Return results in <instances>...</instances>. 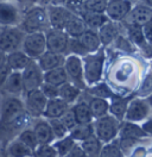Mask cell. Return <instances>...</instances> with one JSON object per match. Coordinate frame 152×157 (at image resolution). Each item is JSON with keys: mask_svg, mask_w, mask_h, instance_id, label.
Instances as JSON below:
<instances>
[{"mask_svg": "<svg viewBox=\"0 0 152 157\" xmlns=\"http://www.w3.org/2000/svg\"><path fill=\"white\" fill-rule=\"evenodd\" d=\"M64 61H66V55L55 54V52H51V51H48L47 50L37 59V63L38 66L40 67V69L43 70V73H45V71L52 70V69L63 67Z\"/></svg>", "mask_w": 152, "mask_h": 157, "instance_id": "2e32d148", "label": "cell"}, {"mask_svg": "<svg viewBox=\"0 0 152 157\" xmlns=\"http://www.w3.org/2000/svg\"><path fill=\"white\" fill-rule=\"evenodd\" d=\"M142 128L144 130V132H145L146 135H147V133H149V135H152V118L150 120H147V121L142 125Z\"/></svg>", "mask_w": 152, "mask_h": 157, "instance_id": "f907efd6", "label": "cell"}, {"mask_svg": "<svg viewBox=\"0 0 152 157\" xmlns=\"http://www.w3.org/2000/svg\"><path fill=\"white\" fill-rule=\"evenodd\" d=\"M147 113H149L147 104L145 101H142V100L135 99V100H132L128 104L125 118L128 121H139V120H142L144 118L146 117Z\"/></svg>", "mask_w": 152, "mask_h": 157, "instance_id": "ffe728a7", "label": "cell"}, {"mask_svg": "<svg viewBox=\"0 0 152 157\" xmlns=\"http://www.w3.org/2000/svg\"><path fill=\"white\" fill-rule=\"evenodd\" d=\"M23 13L19 0H0V28L19 26Z\"/></svg>", "mask_w": 152, "mask_h": 157, "instance_id": "3957f363", "label": "cell"}, {"mask_svg": "<svg viewBox=\"0 0 152 157\" xmlns=\"http://www.w3.org/2000/svg\"><path fill=\"white\" fill-rule=\"evenodd\" d=\"M71 109L75 114L77 124H89L93 123L94 118L92 114V111L89 108V105L87 101H78L71 106Z\"/></svg>", "mask_w": 152, "mask_h": 157, "instance_id": "484cf974", "label": "cell"}, {"mask_svg": "<svg viewBox=\"0 0 152 157\" xmlns=\"http://www.w3.org/2000/svg\"><path fill=\"white\" fill-rule=\"evenodd\" d=\"M23 112H25L24 100L20 97L9 95L0 104V126L7 124Z\"/></svg>", "mask_w": 152, "mask_h": 157, "instance_id": "9c48e42d", "label": "cell"}, {"mask_svg": "<svg viewBox=\"0 0 152 157\" xmlns=\"http://www.w3.org/2000/svg\"><path fill=\"white\" fill-rule=\"evenodd\" d=\"M1 90L12 97H20L21 94H24L21 71H11Z\"/></svg>", "mask_w": 152, "mask_h": 157, "instance_id": "e0dca14e", "label": "cell"}, {"mask_svg": "<svg viewBox=\"0 0 152 157\" xmlns=\"http://www.w3.org/2000/svg\"><path fill=\"white\" fill-rule=\"evenodd\" d=\"M32 1H33V2H37V1H39V0H32Z\"/></svg>", "mask_w": 152, "mask_h": 157, "instance_id": "11a10c76", "label": "cell"}, {"mask_svg": "<svg viewBox=\"0 0 152 157\" xmlns=\"http://www.w3.org/2000/svg\"><path fill=\"white\" fill-rule=\"evenodd\" d=\"M5 155L7 157H33V151L17 138L9 143Z\"/></svg>", "mask_w": 152, "mask_h": 157, "instance_id": "cb8c5ba5", "label": "cell"}, {"mask_svg": "<svg viewBox=\"0 0 152 157\" xmlns=\"http://www.w3.org/2000/svg\"><path fill=\"white\" fill-rule=\"evenodd\" d=\"M31 59L23 50H17L6 55V66L11 71H23Z\"/></svg>", "mask_w": 152, "mask_h": 157, "instance_id": "44dd1931", "label": "cell"}, {"mask_svg": "<svg viewBox=\"0 0 152 157\" xmlns=\"http://www.w3.org/2000/svg\"><path fill=\"white\" fill-rule=\"evenodd\" d=\"M145 1H146L149 5H152V0H145Z\"/></svg>", "mask_w": 152, "mask_h": 157, "instance_id": "f5cc1de1", "label": "cell"}, {"mask_svg": "<svg viewBox=\"0 0 152 157\" xmlns=\"http://www.w3.org/2000/svg\"><path fill=\"white\" fill-rule=\"evenodd\" d=\"M99 157H124V154L119 147V144L107 143L104 147H102Z\"/></svg>", "mask_w": 152, "mask_h": 157, "instance_id": "f35d334b", "label": "cell"}, {"mask_svg": "<svg viewBox=\"0 0 152 157\" xmlns=\"http://www.w3.org/2000/svg\"><path fill=\"white\" fill-rule=\"evenodd\" d=\"M19 28L25 33L45 32L50 28L47 7L42 5H33L26 10H24Z\"/></svg>", "mask_w": 152, "mask_h": 157, "instance_id": "6da1fadb", "label": "cell"}, {"mask_svg": "<svg viewBox=\"0 0 152 157\" xmlns=\"http://www.w3.org/2000/svg\"><path fill=\"white\" fill-rule=\"evenodd\" d=\"M10 73H11V70H10V68L6 66V63L0 67V89L2 88V86H4V83H5L7 76L10 75Z\"/></svg>", "mask_w": 152, "mask_h": 157, "instance_id": "7dc6e473", "label": "cell"}, {"mask_svg": "<svg viewBox=\"0 0 152 157\" xmlns=\"http://www.w3.org/2000/svg\"><path fill=\"white\" fill-rule=\"evenodd\" d=\"M82 63H83V76L87 87L99 83L104 73V51L99 50L97 52L86 55L82 59Z\"/></svg>", "mask_w": 152, "mask_h": 157, "instance_id": "7a4b0ae2", "label": "cell"}, {"mask_svg": "<svg viewBox=\"0 0 152 157\" xmlns=\"http://www.w3.org/2000/svg\"><path fill=\"white\" fill-rule=\"evenodd\" d=\"M47 12L50 28L58 30L64 29L66 23L76 14L64 5H48Z\"/></svg>", "mask_w": 152, "mask_h": 157, "instance_id": "8fae6325", "label": "cell"}, {"mask_svg": "<svg viewBox=\"0 0 152 157\" xmlns=\"http://www.w3.org/2000/svg\"><path fill=\"white\" fill-rule=\"evenodd\" d=\"M77 40H78L80 45L82 47V49H83L86 55H88V54H94V52H97V51L100 50L101 42H100V38H99L97 31L87 29L85 32L77 38Z\"/></svg>", "mask_w": 152, "mask_h": 157, "instance_id": "9a60e30c", "label": "cell"}, {"mask_svg": "<svg viewBox=\"0 0 152 157\" xmlns=\"http://www.w3.org/2000/svg\"><path fill=\"white\" fill-rule=\"evenodd\" d=\"M71 107L69 104H66V101H63L61 98H55L48 100V104L44 109L43 117L47 118L48 120L50 119H57V118L62 117L69 108Z\"/></svg>", "mask_w": 152, "mask_h": 157, "instance_id": "ac0fdd59", "label": "cell"}, {"mask_svg": "<svg viewBox=\"0 0 152 157\" xmlns=\"http://www.w3.org/2000/svg\"><path fill=\"white\" fill-rule=\"evenodd\" d=\"M86 30H87V26H86L85 21L82 20V18H81L80 16L75 14V16L66 24L63 31L66 32L70 38H78V37L85 32Z\"/></svg>", "mask_w": 152, "mask_h": 157, "instance_id": "4316f807", "label": "cell"}, {"mask_svg": "<svg viewBox=\"0 0 152 157\" xmlns=\"http://www.w3.org/2000/svg\"><path fill=\"white\" fill-rule=\"evenodd\" d=\"M21 78L24 94L35 89H39L44 83V73L35 59H31L25 69L21 71Z\"/></svg>", "mask_w": 152, "mask_h": 157, "instance_id": "ba28073f", "label": "cell"}, {"mask_svg": "<svg viewBox=\"0 0 152 157\" xmlns=\"http://www.w3.org/2000/svg\"><path fill=\"white\" fill-rule=\"evenodd\" d=\"M107 7L106 0H85L82 11L93 13H104Z\"/></svg>", "mask_w": 152, "mask_h": 157, "instance_id": "8d00e7d4", "label": "cell"}, {"mask_svg": "<svg viewBox=\"0 0 152 157\" xmlns=\"http://www.w3.org/2000/svg\"><path fill=\"white\" fill-rule=\"evenodd\" d=\"M0 157H2V154H1V152H0Z\"/></svg>", "mask_w": 152, "mask_h": 157, "instance_id": "6f0895ef", "label": "cell"}, {"mask_svg": "<svg viewBox=\"0 0 152 157\" xmlns=\"http://www.w3.org/2000/svg\"><path fill=\"white\" fill-rule=\"evenodd\" d=\"M69 38L70 37L66 35L63 30L49 28L45 31L47 50L48 51H51V52H55V54L66 55Z\"/></svg>", "mask_w": 152, "mask_h": 157, "instance_id": "30bf717a", "label": "cell"}, {"mask_svg": "<svg viewBox=\"0 0 152 157\" xmlns=\"http://www.w3.org/2000/svg\"><path fill=\"white\" fill-rule=\"evenodd\" d=\"M106 1H109V0H106Z\"/></svg>", "mask_w": 152, "mask_h": 157, "instance_id": "680465c9", "label": "cell"}, {"mask_svg": "<svg viewBox=\"0 0 152 157\" xmlns=\"http://www.w3.org/2000/svg\"><path fill=\"white\" fill-rule=\"evenodd\" d=\"M94 125V133L99 138L100 142L109 143L114 138L116 137L120 124L119 120L115 119L113 116H104L102 118H99L93 123Z\"/></svg>", "mask_w": 152, "mask_h": 157, "instance_id": "8992f818", "label": "cell"}, {"mask_svg": "<svg viewBox=\"0 0 152 157\" xmlns=\"http://www.w3.org/2000/svg\"><path fill=\"white\" fill-rule=\"evenodd\" d=\"M81 147L88 155V157H99L100 152H101V149H102L101 142L99 140V138L95 135H93L92 137L87 138L83 142H81Z\"/></svg>", "mask_w": 152, "mask_h": 157, "instance_id": "1f68e13d", "label": "cell"}, {"mask_svg": "<svg viewBox=\"0 0 152 157\" xmlns=\"http://www.w3.org/2000/svg\"><path fill=\"white\" fill-rule=\"evenodd\" d=\"M130 0H109L107 1V7L104 14L112 21H120L126 18L128 12L131 11Z\"/></svg>", "mask_w": 152, "mask_h": 157, "instance_id": "5bb4252c", "label": "cell"}, {"mask_svg": "<svg viewBox=\"0 0 152 157\" xmlns=\"http://www.w3.org/2000/svg\"><path fill=\"white\" fill-rule=\"evenodd\" d=\"M33 157H58L56 150L50 145H38V147L33 151Z\"/></svg>", "mask_w": 152, "mask_h": 157, "instance_id": "b9f144b4", "label": "cell"}, {"mask_svg": "<svg viewBox=\"0 0 152 157\" xmlns=\"http://www.w3.org/2000/svg\"><path fill=\"white\" fill-rule=\"evenodd\" d=\"M77 16H80L82 20L85 21L87 29L97 31L104 23L108 21V18L104 13H93V12H87V11H81Z\"/></svg>", "mask_w": 152, "mask_h": 157, "instance_id": "603a6c76", "label": "cell"}, {"mask_svg": "<svg viewBox=\"0 0 152 157\" xmlns=\"http://www.w3.org/2000/svg\"><path fill=\"white\" fill-rule=\"evenodd\" d=\"M47 104L48 99L42 93L40 89H35L25 93V100H24L25 111L31 118H38L43 116Z\"/></svg>", "mask_w": 152, "mask_h": 157, "instance_id": "7c38bea8", "label": "cell"}, {"mask_svg": "<svg viewBox=\"0 0 152 157\" xmlns=\"http://www.w3.org/2000/svg\"><path fill=\"white\" fill-rule=\"evenodd\" d=\"M49 124H50V128L54 132V136H55V139H62L66 136L68 133V130L64 128V125L62 124V121L59 120V118L57 119H50L48 120Z\"/></svg>", "mask_w": 152, "mask_h": 157, "instance_id": "ab89813d", "label": "cell"}, {"mask_svg": "<svg viewBox=\"0 0 152 157\" xmlns=\"http://www.w3.org/2000/svg\"><path fill=\"white\" fill-rule=\"evenodd\" d=\"M152 92V74H150L147 78H145L144 83L142 85V87L139 89V94L140 95H145V94H149Z\"/></svg>", "mask_w": 152, "mask_h": 157, "instance_id": "f6af8a7d", "label": "cell"}, {"mask_svg": "<svg viewBox=\"0 0 152 157\" xmlns=\"http://www.w3.org/2000/svg\"><path fill=\"white\" fill-rule=\"evenodd\" d=\"M128 38L134 44L139 45L140 48L142 45H145V43H146V39L144 37V32H142V28L140 26L130 25L128 26Z\"/></svg>", "mask_w": 152, "mask_h": 157, "instance_id": "74e56055", "label": "cell"}, {"mask_svg": "<svg viewBox=\"0 0 152 157\" xmlns=\"http://www.w3.org/2000/svg\"><path fill=\"white\" fill-rule=\"evenodd\" d=\"M59 120L62 121V124L64 125V128L68 130V132H70V131H71V130L77 125L75 114H74V112H73L71 107L69 108V109L66 111L62 117H59Z\"/></svg>", "mask_w": 152, "mask_h": 157, "instance_id": "60d3db41", "label": "cell"}, {"mask_svg": "<svg viewBox=\"0 0 152 157\" xmlns=\"http://www.w3.org/2000/svg\"><path fill=\"white\" fill-rule=\"evenodd\" d=\"M86 92H88L92 97H95V98L108 99L113 97L112 90L106 83H96L93 86H89L86 88Z\"/></svg>", "mask_w": 152, "mask_h": 157, "instance_id": "e575fe53", "label": "cell"}, {"mask_svg": "<svg viewBox=\"0 0 152 157\" xmlns=\"http://www.w3.org/2000/svg\"><path fill=\"white\" fill-rule=\"evenodd\" d=\"M32 130H33V132L36 135L38 145H50L55 139L54 132L50 128L49 121H47V120H38V121H36Z\"/></svg>", "mask_w": 152, "mask_h": 157, "instance_id": "d6986e66", "label": "cell"}, {"mask_svg": "<svg viewBox=\"0 0 152 157\" xmlns=\"http://www.w3.org/2000/svg\"><path fill=\"white\" fill-rule=\"evenodd\" d=\"M115 43H116V47L119 48V49L124 50V51H132L133 48H132V44L128 42V39H126L125 37L123 36H118V38L114 40Z\"/></svg>", "mask_w": 152, "mask_h": 157, "instance_id": "ee69618b", "label": "cell"}, {"mask_svg": "<svg viewBox=\"0 0 152 157\" xmlns=\"http://www.w3.org/2000/svg\"><path fill=\"white\" fill-rule=\"evenodd\" d=\"M5 63H6V54L2 52V51H0V67L4 66Z\"/></svg>", "mask_w": 152, "mask_h": 157, "instance_id": "816d5d0a", "label": "cell"}, {"mask_svg": "<svg viewBox=\"0 0 152 157\" xmlns=\"http://www.w3.org/2000/svg\"><path fill=\"white\" fill-rule=\"evenodd\" d=\"M25 35L26 33L19 26L0 28V51L7 55L10 52L20 50Z\"/></svg>", "mask_w": 152, "mask_h": 157, "instance_id": "277c9868", "label": "cell"}, {"mask_svg": "<svg viewBox=\"0 0 152 157\" xmlns=\"http://www.w3.org/2000/svg\"><path fill=\"white\" fill-rule=\"evenodd\" d=\"M124 20L128 26L130 25L144 26L149 23H152V9L146 5H137L131 9Z\"/></svg>", "mask_w": 152, "mask_h": 157, "instance_id": "4fadbf2b", "label": "cell"}, {"mask_svg": "<svg viewBox=\"0 0 152 157\" xmlns=\"http://www.w3.org/2000/svg\"><path fill=\"white\" fill-rule=\"evenodd\" d=\"M68 75H66V70L63 67L59 68L52 69L44 73V82L56 86V87H61L62 85H64L66 82H68Z\"/></svg>", "mask_w": 152, "mask_h": 157, "instance_id": "83f0119b", "label": "cell"}, {"mask_svg": "<svg viewBox=\"0 0 152 157\" xmlns=\"http://www.w3.org/2000/svg\"><path fill=\"white\" fill-rule=\"evenodd\" d=\"M97 35L102 45H109L119 36V28L115 21L108 20L97 30Z\"/></svg>", "mask_w": 152, "mask_h": 157, "instance_id": "7402d4cb", "label": "cell"}, {"mask_svg": "<svg viewBox=\"0 0 152 157\" xmlns=\"http://www.w3.org/2000/svg\"><path fill=\"white\" fill-rule=\"evenodd\" d=\"M66 157H88V155L83 151V149L81 147V145H77L73 147V150L66 155Z\"/></svg>", "mask_w": 152, "mask_h": 157, "instance_id": "bcb514c9", "label": "cell"}, {"mask_svg": "<svg viewBox=\"0 0 152 157\" xmlns=\"http://www.w3.org/2000/svg\"><path fill=\"white\" fill-rule=\"evenodd\" d=\"M40 90H42V93L47 97L48 100H50V99H55V98H58V93H59V87H56V86H52V85H49V83H43L42 86H40Z\"/></svg>", "mask_w": 152, "mask_h": 157, "instance_id": "7bdbcfd3", "label": "cell"}, {"mask_svg": "<svg viewBox=\"0 0 152 157\" xmlns=\"http://www.w3.org/2000/svg\"><path fill=\"white\" fill-rule=\"evenodd\" d=\"M94 133V125L93 123L89 124H77L75 128L69 132V136L75 142H83L87 138L92 137Z\"/></svg>", "mask_w": 152, "mask_h": 157, "instance_id": "f546056e", "label": "cell"}, {"mask_svg": "<svg viewBox=\"0 0 152 157\" xmlns=\"http://www.w3.org/2000/svg\"><path fill=\"white\" fill-rule=\"evenodd\" d=\"M30 59L37 61L47 51L45 32H31L26 33L23 39L21 49Z\"/></svg>", "mask_w": 152, "mask_h": 157, "instance_id": "5b68a950", "label": "cell"}, {"mask_svg": "<svg viewBox=\"0 0 152 157\" xmlns=\"http://www.w3.org/2000/svg\"><path fill=\"white\" fill-rule=\"evenodd\" d=\"M127 107H128V101H127V99L115 98V99H113L112 104L109 105V111H111L112 116H113L115 119L123 120L124 118H125V116H126Z\"/></svg>", "mask_w": 152, "mask_h": 157, "instance_id": "836d02e7", "label": "cell"}, {"mask_svg": "<svg viewBox=\"0 0 152 157\" xmlns=\"http://www.w3.org/2000/svg\"><path fill=\"white\" fill-rule=\"evenodd\" d=\"M18 139L20 142H23L25 145H28L32 151H35L38 147L37 138H36V135H35L32 128H24V130L18 135Z\"/></svg>", "mask_w": 152, "mask_h": 157, "instance_id": "d590c367", "label": "cell"}, {"mask_svg": "<svg viewBox=\"0 0 152 157\" xmlns=\"http://www.w3.org/2000/svg\"><path fill=\"white\" fill-rule=\"evenodd\" d=\"M142 32H144V37L146 39V42L152 43V23L144 25L142 26Z\"/></svg>", "mask_w": 152, "mask_h": 157, "instance_id": "c3c4849f", "label": "cell"}, {"mask_svg": "<svg viewBox=\"0 0 152 157\" xmlns=\"http://www.w3.org/2000/svg\"><path fill=\"white\" fill-rule=\"evenodd\" d=\"M81 92H82V89H80L78 87H76L74 83L68 81L59 87L58 98H61L63 101H66V104H69L71 106L73 104H76L77 99L81 95Z\"/></svg>", "mask_w": 152, "mask_h": 157, "instance_id": "d4e9b609", "label": "cell"}, {"mask_svg": "<svg viewBox=\"0 0 152 157\" xmlns=\"http://www.w3.org/2000/svg\"><path fill=\"white\" fill-rule=\"evenodd\" d=\"M88 105H89V108L92 111L94 119H99V118L107 116V113L109 111V102L107 101V99L92 97L88 101Z\"/></svg>", "mask_w": 152, "mask_h": 157, "instance_id": "f1b7e54d", "label": "cell"}, {"mask_svg": "<svg viewBox=\"0 0 152 157\" xmlns=\"http://www.w3.org/2000/svg\"><path fill=\"white\" fill-rule=\"evenodd\" d=\"M63 68L66 70L69 82L74 83L76 87H78L82 90H86L85 76H83V63L82 59L77 55H66Z\"/></svg>", "mask_w": 152, "mask_h": 157, "instance_id": "52a82bcc", "label": "cell"}, {"mask_svg": "<svg viewBox=\"0 0 152 157\" xmlns=\"http://www.w3.org/2000/svg\"><path fill=\"white\" fill-rule=\"evenodd\" d=\"M51 145L56 150L58 157H66L76 145V142L68 135L62 139H57V142L52 143Z\"/></svg>", "mask_w": 152, "mask_h": 157, "instance_id": "d6a6232c", "label": "cell"}, {"mask_svg": "<svg viewBox=\"0 0 152 157\" xmlns=\"http://www.w3.org/2000/svg\"><path fill=\"white\" fill-rule=\"evenodd\" d=\"M142 52H144V55H145V57H152V43H145V45H142Z\"/></svg>", "mask_w": 152, "mask_h": 157, "instance_id": "681fc988", "label": "cell"}, {"mask_svg": "<svg viewBox=\"0 0 152 157\" xmlns=\"http://www.w3.org/2000/svg\"><path fill=\"white\" fill-rule=\"evenodd\" d=\"M2 157H7V156H6V155H5V154H4V155H2Z\"/></svg>", "mask_w": 152, "mask_h": 157, "instance_id": "9f6ffc18", "label": "cell"}, {"mask_svg": "<svg viewBox=\"0 0 152 157\" xmlns=\"http://www.w3.org/2000/svg\"><path fill=\"white\" fill-rule=\"evenodd\" d=\"M119 132H120V136L121 138H131V139H138V138L145 137L146 133L144 132L140 126L133 124L131 121H127V123H124L123 125L119 128Z\"/></svg>", "mask_w": 152, "mask_h": 157, "instance_id": "4dcf8cb0", "label": "cell"}, {"mask_svg": "<svg viewBox=\"0 0 152 157\" xmlns=\"http://www.w3.org/2000/svg\"><path fill=\"white\" fill-rule=\"evenodd\" d=\"M150 104H151V105H152V95H151V97H150Z\"/></svg>", "mask_w": 152, "mask_h": 157, "instance_id": "db71d44e", "label": "cell"}]
</instances>
